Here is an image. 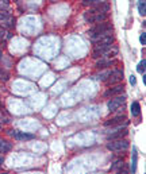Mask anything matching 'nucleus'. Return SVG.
I'll list each match as a JSON object with an SVG mask.
<instances>
[{
    "mask_svg": "<svg viewBox=\"0 0 146 174\" xmlns=\"http://www.w3.org/2000/svg\"><path fill=\"white\" fill-rule=\"evenodd\" d=\"M129 147H130V143L126 139H112V140H110L107 143V149L114 152L126 151V150H129Z\"/></svg>",
    "mask_w": 146,
    "mask_h": 174,
    "instance_id": "2",
    "label": "nucleus"
},
{
    "mask_svg": "<svg viewBox=\"0 0 146 174\" xmlns=\"http://www.w3.org/2000/svg\"><path fill=\"white\" fill-rule=\"evenodd\" d=\"M0 140H2V138H0Z\"/></svg>",
    "mask_w": 146,
    "mask_h": 174,
    "instance_id": "31",
    "label": "nucleus"
},
{
    "mask_svg": "<svg viewBox=\"0 0 146 174\" xmlns=\"http://www.w3.org/2000/svg\"><path fill=\"white\" fill-rule=\"evenodd\" d=\"M103 1H107V0H83L84 6H95V4L103 3Z\"/></svg>",
    "mask_w": 146,
    "mask_h": 174,
    "instance_id": "20",
    "label": "nucleus"
},
{
    "mask_svg": "<svg viewBox=\"0 0 146 174\" xmlns=\"http://www.w3.org/2000/svg\"><path fill=\"white\" fill-rule=\"evenodd\" d=\"M0 58H2V50H0Z\"/></svg>",
    "mask_w": 146,
    "mask_h": 174,
    "instance_id": "29",
    "label": "nucleus"
},
{
    "mask_svg": "<svg viewBox=\"0 0 146 174\" xmlns=\"http://www.w3.org/2000/svg\"><path fill=\"white\" fill-rule=\"evenodd\" d=\"M137 159H138V154H137V149H132V158H131V171L135 173L137 170Z\"/></svg>",
    "mask_w": 146,
    "mask_h": 174,
    "instance_id": "16",
    "label": "nucleus"
},
{
    "mask_svg": "<svg viewBox=\"0 0 146 174\" xmlns=\"http://www.w3.org/2000/svg\"><path fill=\"white\" fill-rule=\"evenodd\" d=\"M124 101H126V96H115V97H112L110 101L107 103V107L110 111H116V109L119 108V107H122L124 104Z\"/></svg>",
    "mask_w": 146,
    "mask_h": 174,
    "instance_id": "6",
    "label": "nucleus"
},
{
    "mask_svg": "<svg viewBox=\"0 0 146 174\" xmlns=\"http://www.w3.org/2000/svg\"><path fill=\"white\" fill-rule=\"evenodd\" d=\"M3 109H4L3 108V103H2V100H0V111H3Z\"/></svg>",
    "mask_w": 146,
    "mask_h": 174,
    "instance_id": "27",
    "label": "nucleus"
},
{
    "mask_svg": "<svg viewBox=\"0 0 146 174\" xmlns=\"http://www.w3.org/2000/svg\"><path fill=\"white\" fill-rule=\"evenodd\" d=\"M112 30H114L112 25L105 20V22H100V23H97L95 27H92L91 30L88 31V35H89V38H91V41H95V39L102 38V37L111 35V34H112Z\"/></svg>",
    "mask_w": 146,
    "mask_h": 174,
    "instance_id": "1",
    "label": "nucleus"
},
{
    "mask_svg": "<svg viewBox=\"0 0 146 174\" xmlns=\"http://www.w3.org/2000/svg\"><path fill=\"white\" fill-rule=\"evenodd\" d=\"M11 8V1L10 0H0V10L8 11Z\"/></svg>",
    "mask_w": 146,
    "mask_h": 174,
    "instance_id": "18",
    "label": "nucleus"
},
{
    "mask_svg": "<svg viewBox=\"0 0 146 174\" xmlns=\"http://www.w3.org/2000/svg\"><path fill=\"white\" fill-rule=\"evenodd\" d=\"M123 90H124V87L120 85V82H119V84H116L115 87H112L108 90H105L104 97H114V96H118V95H120Z\"/></svg>",
    "mask_w": 146,
    "mask_h": 174,
    "instance_id": "11",
    "label": "nucleus"
},
{
    "mask_svg": "<svg viewBox=\"0 0 146 174\" xmlns=\"http://www.w3.org/2000/svg\"><path fill=\"white\" fill-rule=\"evenodd\" d=\"M8 135L15 138L16 140H29V139L34 138V135H31V134H24V132L18 131V130H8Z\"/></svg>",
    "mask_w": 146,
    "mask_h": 174,
    "instance_id": "9",
    "label": "nucleus"
},
{
    "mask_svg": "<svg viewBox=\"0 0 146 174\" xmlns=\"http://www.w3.org/2000/svg\"><path fill=\"white\" fill-rule=\"evenodd\" d=\"M145 65H146V61H145V58H143L142 61H141L139 63H138V68H137V70L139 72V73H145Z\"/></svg>",
    "mask_w": 146,
    "mask_h": 174,
    "instance_id": "21",
    "label": "nucleus"
},
{
    "mask_svg": "<svg viewBox=\"0 0 146 174\" xmlns=\"http://www.w3.org/2000/svg\"><path fill=\"white\" fill-rule=\"evenodd\" d=\"M8 77H10V76H8V73H7V72H5V70H3V69L0 68V78H2L3 81H7V80H8Z\"/></svg>",
    "mask_w": 146,
    "mask_h": 174,
    "instance_id": "23",
    "label": "nucleus"
},
{
    "mask_svg": "<svg viewBox=\"0 0 146 174\" xmlns=\"http://www.w3.org/2000/svg\"><path fill=\"white\" fill-rule=\"evenodd\" d=\"M129 124V120H127L126 116H115L112 119H108L107 122L104 123L105 127H114V125H118V127H122V125Z\"/></svg>",
    "mask_w": 146,
    "mask_h": 174,
    "instance_id": "8",
    "label": "nucleus"
},
{
    "mask_svg": "<svg viewBox=\"0 0 146 174\" xmlns=\"http://www.w3.org/2000/svg\"><path fill=\"white\" fill-rule=\"evenodd\" d=\"M141 114V105L138 101H134V103L131 104V115L134 117H138Z\"/></svg>",
    "mask_w": 146,
    "mask_h": 174,
    "instance_id": "15",
    "label": "nucleus"
},
{
    "mask_svg": "<svg viewBox=\"0 0 146 174\" xmlns=\"http://www.w3.org/2000/svg\"><path fill=\"white\" fill-rule=\"evenodd\" d=\"M11 147H12V144L10 143V142H7V140H4V139H2L0 140V152H8L11 150Z\"/></svg>",
    "mask_w": 146,
    "mask_h": 174,
    "instance_id": "14",
    "label": "nucleus"
},
{
    "mask_svg": "<svg viewBox=\"0 0 146 174\" xmlns=\"http://www.w3.org/2000/svg\"><path fill=\"white\" fill-rule=\"evenodd\" d=\"M15 18L10 14L8 11H4V10H0V26L7 30L10 28H14L15 27Z\"/></svg>",
    "mask_w": 146,
    "mask_h": 174,
    "instance_id": "3",
    "label": "nucleus"
},
{
    "mask_svg": "<svg viewBox=\"0 0 146 174\" xmlns=\"http://www.w3.org/2000/svg\"><path fill=\"white\" fill-rule=\"evenodd\" d=\"M122 80H123V70L116 69V70L110 72L108 77L105 78V82H107V85H115V84L122 82Z\"/></svg>",
    "mask_w": 146,
    "mask_h": 174,
    "instance_id": "4",
    "label": "nucleus"
},
{
    "mask_svg": "<svg viewBox=\"0 0 146 174\" xmlns=\"http://www.w3.org/2000/svg\"><path fill=\"white\" fill-rule=\"evenodd\" d=\"M119 167H120V170H119V171H122V167H123V161H118V162L111 167V170H118Z\"/></svg>",
    "mask_w": 146,
    "mask_h": 174,
    "instance_id": "22",
    "label": "nucleus"
},
{
    "mask_svg": "<svg viewBox=\"0 0 146 174\" xmlns=\"http://www.w3.org/2000/svg\"><path fill=\"white\" fill-rule=\"evenodd\" d=\"M95 45V47H104V46H110L114 43V37L112 35H107V37H102V38H97L95 41H92Z\"/></svg>",
    "mask_w": 146,
    "mask_h": 174,
    "instance_id": "10",
    "label": "nucleus"
},
{
    "mask_svg": "<svg viewBox=\"0 0 146 174\" xmlns=\"http://www.w3.org/2000/svg\"><path fill=\"white\" fill-rule=\"evenodd\" d=\"M135 82H137V80H135V76H130V84L131 85H135Z\"/></svg>",
    "mask_w": 146,
    "mask_h": 174,
    "instance_id": "26",
    "label": "nucleus"
},
{
    "mask_svg": "<svg viewBox=\"0 0 146 174\" xmlns=\"http://www.w3.org/2000/svg\"><path fill=\"white\" fill-rule=\"evenodd\" d=\"M2 128H3V127H2V124H0V131H2Z\"/></svg>",
    "mask_w": 146,
    "mask_h": 174,
    "instance_id": "30",
    "label": "nucleus"
},
{
    "mask_svg": "<svg viewBox=\"0 0 146 174\" xmlns=\"http://www.w3.org/2000/svg\"><path fill=\"white\" fill-rule=\"evenodd\" d=\"M139 41H141V43H142L143 46H145V45H146V33H142V34H141Z\"/></svg>",
    "mask_w": 146,
    "mask_h": 174,
    "instance_id": "25",
    "label": "nucleus"
},
{
    "mask_svg": "<svg viewBox=\"0 0 146 174\" xmlns=\"http://www.w3.org/2000/svg\"><path fill=\"white\" fill-rule=\"evenodd\" d=\"M108 74H110V72L107 70V72H104V73H100L99 76H96V78L97 80H102V81H103V80H105L108 77Z\"/></svg>",
    "mask_w": 146,
    "mask_h": 174,
    "instance_id": "24",
    "label": "nucleus"
},
{
    "mask_svg": "<svg viewBox=\"0 0 146 174\" xmlns=\"http://www.w3.org/2000/svg\"><path fill=\"white\" fill-rule=\"evenodd\" d=\"M129 134V131H127V128H122L119 127L116 131H112V132L108 135V140H112V139H122L124 138V136Z\"/></svg>",
    "mask_w": 146,
    "mask_h": 174,
    "instance_id": "12",
    "label": "nucleus"
},
{
    "mask_svg": "<svg viewBox=\"0 0 146 174\" xmlns=\"http://www.w3.org/2000/svg\"><path fill=\"white\" fill-rule=\"evenodd\" d=\"M138 11L142 16H145L146 14V8H145V0H139V3H138Z\"/></svg>",
    "mask_w": 146,
    "mask_h": 174,
    "instance_id": "19",
    "label": "nucleus"
},
{
    "mask_svg": "<svg viewBox=\"0 0 146 174\" xmlns=\"http://www.w3.org/2000/svg\"><path fill=\"white\" fill-rule=\"evenodd\" d=\"M2 165H3V158L0 157V166H2Z\"/></svg>",
    "mask_w": 146,
    "mask_h": 174,
    "instance_id": "28",
    "label": "nucleus"
},
{
    "mask_svg": "<svg viewBox=\"0 0 146 174\" xmlns=\"http://www.w3.org/2000/svg\"><path fill=\"white\" fill-rule=\"evenodd\" d=\"M84 18L88 23H100L108 19V12H105V14H88V12H85Z\"/></svg>",
    "mask_w": 146,
    "mask_h": 174,
    "instance_id": "5",
    "label": "nucleus"
},
{
    "mask_svg": "<svg viewBox=\"0 0 146 174\" xmlns=\"http://www.w3.org/2000/svg\"><path fill=\"white\" fill-rule=\"evenodd\" d=\"M10 38H11V33L7 28L0 26V39H2V41H7V39H10Z\"/></svg>",
    "mask_w": 146,
    "mask_h": 174,
    "instance_id": "17",
    "label": "nucleus"
},
{
    "mask_svg": "<svg viewBox=\"0 0 146 174\" xmlns=\"http://www.w3.org/2000/svg\"><path fill=\"white\" fill-rule=\"evenodd\" d=\"M112 65H114V61L107 60V58H103V60H100L99 62L96 63V68L97 69H105V68H108V66H112Z\"/></svg>",
    "mask_w": 146,
    "mask_h": 174,
    "instance_id": "13",
    "label": "nucleus"
},
{
    "mask_svg": "<svg viewBox=\"0 0 146 174\" xmlns=\"http://www.w3.org/2000/svg\"><path fill=\"white\" fill-rule=\"evenodd\" d=\"M108 11H110V4H108V1H103V3L92 6L89 8L88 14H105Z\"/></svg>",
    "mask_w": 146,
    "mask_h": 174,
    "instance_id": "7",
    "label": "nucleus"
}]
</instances>
